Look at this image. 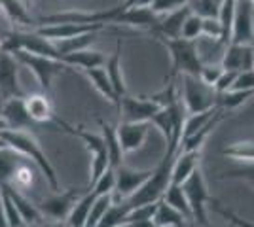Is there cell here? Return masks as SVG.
I'll use <instances>...</instances> for the list:
<instances>
[{"label":"cell","mask_w":254,"mask_h":227,"mask_svg":"<svg viewBox=\"0 0 254 227\" xmlns=\"http://www.w3.org/2000/svg\"><path fill=\"white\" fill-rule=\"evenodd\" d=\"M0 136L6 140L8 148H11L13 151H17L21 157L29 159V161L40 171L46 182L50 184L53 191H61L59 189V178L57 173L53 169L52 161L48 159V155L44 153V150L40 148L38 140L32 136L29 131H13V129H4L0 131Z\"/></svg>","instance_id":"1"},{"label":"cell","mask_w":254,"mask_h":227,"mask_svg":"<svg viewBox=\"0 0 254 227\" xmlns=\"http://www.w3.org/2000/svg\"><path fill=\"white\" fill-rule=\"evenodd\" d=\"M158 40L171 53V61H173V72L171 76L179 74H190L197 76L201 70V59H199V51H197V42L195 40H186V38H163L158 36Z\"/></svg>","instance_id":"2"},{"label":"cell","mask_w":254,"mask_h":227,"mask_svg":"<svg viewBox=\"0 0 254 227\" xmlns=\"http://www.w3.org/2000/svg\"><path fill=\"white\" fill-rule=\"evenodd\" d=\"M66 133L76 136L78 140H82V144H84L87 153H89V157H91V167H89V173L91 174H89V185H87V189H89V187L99 180V176L110 167V159H108V150H106L105 138H103V135H95V133L85 131V129H82V127L76 129L72 125H70V129L66 131Z\"/></svg>","instance_id":"3"},{"label":"cell","mask_w":254,"mask_h":227,"mask_svg":"<svg viewBox=\"0 0 254 227\" xmlns=\"http://www.w3.org/2000/svg\"><path fill=\"white\" fill-rule=\"evenodd\" d=\"M180 100L184 102L186 114H197L216 106V91L201 84L197 76L182 74Z\"/></svg>","instance_id":"4"},{"label":"cell","mask_w":254,"mask_h":227,"mask_svg":"<svg viewBox=\"0 0 254 227\" xmlns=\"http://www.w3.org/2000/svg\"><path fill=\"white\" fill-rule=\"evenodd\" d=\"M15 59L19 61L21 66H27L32 74L36 76L38 84L44 89V93H50L53 86V80L59 74H63L68 66L61 63L59 59H52V57H42V55H34L29 51H17Z\"/></svg>","instance_id":"5"},{"label":"cell","mask_w":254,"mask_h":227,"mask_svg":"<svg viewBox=\"0 0 254 227\" xmlns=\"http://www.w3.org/2000/svg\"><path fill=\"white\" fill-rule=\"evenodd\" d=\"M182 189H184L186 199H188V203H190L193 222L207 227L209 226V220H207V203H209V201H214V199H212V195L209 193L205 176H203L199 167L182 182Z\"/></svg>","instance_id":"6"},{"label":"cell","mask_w":254,"mask_h":227,"mask_svg":"<svg viewBox=\"0 0 254 227\" xmlns=\"http://www.w3.org/2000/svg\"><path fill=\"white\" fill-rule=\"evenodd\" d=\"M78 189L76 187H70L66 191H53V195H48L40 199L36 206L40 210L42 218H48L52 222H66V218L70 214L72 206L78 201Z\"/></svg>","instance_id":"7"},{"label":"cell","mask_w":254,"mask_h":227,"mask_svg":"<svg viewBox=\"0 0 254 227\" xmlns=\"http://www.w3.org/2000/svg\"><path fill=\"white\" fill-rule=\"evenodd\" d=\"M25 100V108H27V114L29 118L32 119L34 125H44V123H57L61 129L66 133L70 129L68 123H64L63 119L55 114V108H53V102L48 93H36V95H25L23 97Z\"/></svg>","instance_id":"8"},{"label":"cell","mask_w":254,"mask_h":227,"mask_svg":"<svg viewBox=\"0 0 254 227\" xmlns=\"http://www.w3.org/2000/svg\"><path fill=\"white\" fill-rule=\"evenodd\" d=\"M19 66L15 55L0 49V100L25 97L19 86Z\"/></svg>","instance_id":"9"},{"label":"cell","mask_w":254,"mask_h":227,"mask_svg":"<svg viewBox=\"0 0 254 227\" xmlns=\"http://www.w3.org/2000/svg\"><path fill=\"white\" fill-rule=\"evenodd\" d=\"M112 25H101V23H95V25H85V23H50V25H40L36 27L34 31L52 40V42H61V40H68V38H74V36H80V34H87V33H101L105 29H110Z\"/></svg>","instance_id":"10"},{"label":"cell","mask_w":254,"mask_h":227,"mask_svg":"<svg viewBox=\"0 0 254 227\" xmlns=\"http://www.w3.org/2000/svg\"><path fill=\"white\" fill-rule=\"evenodd\" d=\"M152 171L154 169H131V167H124L120 165L114 169V174H116V185H114V193L118 199L122 201H127L131 195L135 193L137 189H140L144 182L152 176Z\"/></svg>","instance_id":"11"},{"label":"cell","mask_w":254,"mask_h":227,"mask_svg":"<svg viewBox=\"0 0 254 227\" xmlns=\"http://www.w3.org/2000/svg\"><path fill=\"white\" fill-rule=\"evenodd\" d=\"M161 108L152 97H129L124 95L120 98V116L122 121H150Z\"/></svg>","instance_id":"12"},{"label":"cell","mask_w":254,"mask_h":227,"mask_svg":"<svg viewBox=\"0 0 254 227\" xmlns=\"http://www.w3.org/2000/svg\"><path fill=\"white\" fill-rule=\"evenodd\" d=\"M150 129H152L150 121H120V125L116 127V133L124 153L140 150L142 144L148 138Z\"/></svg>","instance_id":"13"},{"label":"cell","mask_w":254,"mask_h":227,"mask_svg":"<svg viewBox=\"0 0 254 227\" xmlns=\"http://www.w3.org/2000/svg\"><path fill=\"white\" fill-rule=\"evenodd\" d=\"M232 42L233 44L254 42V6L249 0H237L235 19H233V29H232Z\"/></svg>","instance_id":"14"},{"label":"cell","mask_w":254,"mask_h":227,"mask_svg":"<svg viewBox=\"0 0 254 227\" xmlns=\"http://www.w3.org/2000/svg\"><path fill=\"white\" fill-rule=\"evenodd\" d=\"M222 68L226 70H253L254 68V44H228L222 57Z\"/></svg>","instance_id":"15"},{"label":"cell","mask_w":254,"mask_h":227,"mask_svg":"<svg viewBox=\"0 0 254 227\" xmlns=\"http://www.w3.org/2000/svg\"><path fill=\"white\" fill-rule=\"evenodd\" d=\"M2 118L6 121V129L27 131L32 123V119L27 114L23 97H13L2 100Z\"/></svg>","instance_id":"16"},{"label":"cell","mask_w":254,"mask_h":227,"mask_svg":"<svg viewBox=\"0 0 254 227\" xmlns=\"http://www.w3.org/2000/svg\"><path fill=\"white\" fill-rule=\"evenodd\" d=\"M199 161H201V151L179 150L171 167V184L182 185V182L199 167Z\"/></svg>","instance_id":"17"},{"label":"cell","mask_w":254,"mask_h":227,"mask_svg":"<svg viewBox=\"0 0 254 227\" xmlns=\"http://www.w3.org/2000/svg\"><path fill=\"white\" fill-rule=\"evenodd\" d=\"M190 6H182L179 10L163 13V17L159 15L158 23L154 25V34L156 36H163V38H180V31H182V23L186 19V15L190 13Z\"/></svg>","instance_id":"18"},{"label":"cell","mask_w":254,"mask_h":227,"mask_svg":"<svg viewBox=\"0 0 254 227\" xmlns=\"http://www.w3.org/2000/svg\"><path fill=\"white\" fill-rule=\"evenodd\" d=\"M61 63L68 66V68H78V70H89V68H97V66H105L106 57L97 49L91 47H84V49H76L61 57Z\"/></svg>","instance_id":"19"},{"label":"cell","mask_w":254,"mask_h":227,"mask_svg":"<svg viewBox=\"0 0 254 227\" xmlns=\"http://www.w3.org/2000/svg\"><path fill=\"white\" fill-rule=\"evenodd\" d=\"M0 187H4V189L8 191V195L11 197V201L15 203V206H17V210H19V214H21V218H23V222H25V227L29 226V224H38V222H42L44 218H42V214H40L36 203H32L31 199H27L23 191L11 187V185H0Z\"/></svg>","instance_id":"20"},{"label":"cell","mask_w":254,"mask_h":227,"mask_svg":"<svg viewBox=\"0 0 254 227\" xmlns=\"http://www.w3.org/2000/svg\"><path fill=\"white\" fill-rule=\"evenodd\" d=\"M105 70L108 74V80L116 91L118 98H122L124 95H127L126 80H124V70H122V42L116 44V51L106 59Z\"/></svg>","instance_id":"21"},{"label":"cell","mask_w":254,"mask_h":227,"mask_svg":"<svg viewBox=\"0 0 254 227\" xmlns=\"http://www.w3.org/2000/svg\"><path fill=\"white\" fill-rule=\"evenodd\" d=\"M85 78L93 84L97 91L106 98V100H110L114 106L118 108V104H120V98H118L116 91H114V87L110 84V80H108V74H106L105 66H97V68H89V70H84Z\"/></svg>","instance_id":"22"},{"label":"cell","mask_w":254,"mask_h":227,"mask_svg":"<svg viewBox=\"0 0 254 227\" xmlns=\"http://www.w3.org/2000/svg\"><path fill=\"white\" fill-rule=\"evenodd\" d=\"M154 224L158 227H186L190 222L180 214L179 210H175L171 205H167L163 199H159L156 210H154Z\"/></svg>","instance_id":"23"},{"label":"cell","mask_w":254,"mask_h":227,"mask_svg":"<svg viewBox=\"0 0 254 227\" xmlns=\"http://www.w3.org/2000/svg\"><path fill=\"white\" fill-rule=\"evenodd\" d=\"M222 112L224 110H220L214 118H211L205 125H203L201 129H197L193 135H190V136H186V138H182V142H180V150H193V151H201V148L205 146V142H207V138L211 136V133L214 131V127L218 125V121L222 119Z\"/></svg>","instance_id":"24"},{"label":"cell","mask_w":254,"mask_h":227,"mask_svg":"<svg viewBox=\"0 0 254 227\" xmlns=\"http://www.w3.org/2000/svg\"><path fill=\"white\" fill-rule=\"evenodd\" d=\"M95 197L97 195L91 189H87L84 195H80L74 206H72L68 218H66V224L70 227H85V222H87V216H89V210H91Z\"/></svg>","instance_id":"25"},{"label":"cell","mask_w":254,"mask_h":227,"mask_svg":"<svg viewBox=\"0 0 254 227\" xmlns=\"http://www.w3.org/2000/svg\"><path fill=\"white\" fill-rule=\"evenodd\" d=\"M36 171H38V169H36V167L32 169L29 159H21V161L17 163V167L13 169V174H11L10 182L2 185H11V187H15V189H19V191L25 193V191L31 189V185L34 184Z\"/></svg>","instance_id":"26"},{"label":"cell","mask_w":254,"mask_h":227,"mask_svg":"<svg viewBox=\"0 0 254 227\" xmlns=\"http://www.w3.org/2000/svg\"><path fill=\"white\" fill-rule=\"evenodd\" d=\"M101 129H103V138H105V144H106V150H108V159H110V167L112 169H116L122 165L124 161V150H122V144L118 140V133L116 129L110 125V123H105V121H101Z\"/></svg>","instance_id":"27"},{"label":"cell","mask_w":254,"mask_h":227,"mask_svg":"<svg viewBox=\"0 0 254 227\" xmlns=\"http://www.w3.org/2000/svg\"><path fill=\"white\" fill-rule=\"evenodd\" d=\"M167 205H171L175 210H179L182 216L186 218L190 224H193V216H191V208H190V203H188V199H186V193H184V189H182V185H177V184H169V187L165 189V193L161 197Z\"/></svg>","instance_id":"28"},{"label":"cell","mask_w":254,"mask_h":227,"mask_svg":"<svg viewBox=\"0 0 254 227\" xmlns=\"http://www.w3.org/2000/svg\"><path fill=\"white\" fill-rule=\"evenodd\" d=\"M0 8L2 13L8 15V19L11 23H17V25H34V19L29 13V8L23 4V0H0Z\"/></svg>","instance_id":"29"},{"label":"cell","mask_w":254,"mask_h":227,"mask_svg":"<svg viewBox=\"0 0 254 227\" xmlns=\"http://www.w3.org/2000/svg\"><path fill=\"white\" fill-rule=\"evenodd\" d=\"M133 212V206L126 203V201H122L120 205H110V208L105 212V216L103 220L97 224V227H118L122 226V224H127V220H129V214Z\"/></svg>","instance_id":"30"},{"label":"cell","mask_w":254,"mask_h":227,"mask_svg":"<svg viewBox=\"0 0 254 227\" xmlns=\"http://www.w3.org/2000/svg\"><path fill=\"white\" fill-rule=\"evenodd\" d=\"M235 8H237V0H222L220 2V11H218V19L222 23V42L224 45L232 42V29L233 19H235Z\"/></svg>","instance_id":"31"},{"label":"cell","mask_w":254,"mask_h":227,"mask_svg":"<svg viewBox=\"0 0 254 227\" xmlns=\"http://www.w3.org/2000/svg\"><path fill=\"white\" fill-rule=\"evenodd\" d=\"M253 97H254V91L228 89V91H224V93H216V106L220 110H235Z\"/></svg>","instance_id":"32"},{"label":"cell","mask_w":254,"mask_h":227,"mask_svg":"<svg viewBox=\"0 0 254 227\" xmlns=\"http://www.w3.org/2000/svg\"><path fill=\"white\" fill-rule=\"evenodd\" d=\"M224 157L233 159L237 163H254V140L235 142L232 146H226L220 150Z\"/></svg>","instance_id":"33"},{"label":"cell","mask_w":254,"mask_h":227,"mask_svg":"<svg viewBox=\"0 0 254 227\" xmlns=\"http://www.w3.org/2000/svg\"><path fill=\"white\" fill-rule=\"evenodd\" d=\"M114 203V195L106 193V195H97L93 205H91V210H89V216H87V222H85V227H97V224L103 220L105 212L110 208V205Z\"/></svg>","instance_id":"34"},{"label":"cell","mask_w":254,"mask_h":227,"mask_svg":"<svg viewBox=\"0 0 254 227\" xmlns=\"http://www.w3.org/2000/svg\"><path fill=\"white\" fill-rule=\"evenodd\" d=\"M99 33H87V34H80V36H74V38H68V40H61V42H55L57 49L61 57L70 51H76V49H84V47H89L93 40L97 38Z\"/></svg>","instance_id":"35"},{"label":"cell","mask_w":254,"mask_h":227,"mask_svg":"<svg viewBox=\"0 0 254 227\" xmlns=\"http://www.w3.org/2000/svg\"><path fill=\"white\" fill-rule=\"evenodd\" d=\"M201 27H203V17L190 11L186 15V19L182 23V31H180V38H186V40H195L201 36Z\"/></svg>","instance_id":"36"},{"label":"cell","mask_w":254,"mask_h":227,"mask_svg":"<svg viewBox=\"0 0 254 227\" xmlns=\"http://www.w3.org/2000/svg\"><path fill=\"white\" fill-rule=\"evenodd\" d=\"M0 199H2V205H4V212H6V220H8V226L10 227H25L21 214L17 210L15 203L11 201V197L8 195V191L4 187H0Z\"/></svg>","instance_id":"37"},{"label":"cell","mask_w":254,"mask_h":227,"mask_svg":"<svg viewBox=\"0 0 254 227\" xmlns=\"http://www.w3.org/2000/svg\"><path fill=\"white\" fill-rule=\"evenodd\" d=\"M220 2L222 0H190L188 6L193 13L201 15V17H218Z\"/></svg>","instance_id":"38"},{"label":"cell","mask_w":254,"mask_h":227,"mask_svg":"<svg viewBox=\"0 0 254 227\" xmlns=\"http://www.w3.org/2000/svg\"><path fill=\"white\" fill-rule=\"evenodd\" d=\"M114 185H116V174H114L112 167H108L89 189L95 195H106V193H114Z\"/></svg>","instance_id":"39"},{"label":"cell","mask_w":254,"mask_h":227,"mask_svg":"<svg viewBox=\"0 0 254 227\" xmlns=\"http://www.w3.org/2000/svg\"><path fill=\"white\" fill-rule=\"evenodd\" d=\"M222 178H233V180H243L247 184H251L254 187V163H243L241 167L226 171L222 174Z\"/></svg>","instance_id":"40"},{"label":"cell","mask_w":254,"mask_h":227,"mask_svg":"<svg viewBox=\"0 0 254 227\" xmlns=\"http://www.w3.org/2000/svg\"><path fill=\"white\" fill-rule=\"evenodd\" d=\"M222 72H224L222 65H203L197 78L201 80V84L214 89V86H216V82H218V78H220Z\"/></svg>","instance_id":"41"},{"label":"cell","mask_w":254,"mask_h":227,"mask_svg":"<svg viewBox=\"0 0 254 227\" xmlns=\"http://www.w3.org/2000/svg\"><path fill=\"white\" fill-rule=\"evenodd\" d=\"M201 36L222 42V23H220V19L218 17H203Z\"/></svg>","instance_id":"42"},{"label":"cell","mask_w":254,"mask_h":227,"mask_svg":"<svg viewBox=\"0 0 254 227\" xmlns=\"http://www.w3.org/2000/svg\"><path fill=\"white\" fill-rule=\"evenodd\" d=\"M190 0H154L150 4V10L154 11L156 15H163V13H169L182 8V6H188Z\"/></svg>","instance_id":"43"},{"label":"cell","mask_w":254,"mask_h":227,"mask_svg":"<svg viewBox=\"0 0 254 227\" xmlns=\"http://www.w3.org/2000/svg\"><path fill=\"white\" fill-rule=\"evenodd\" d=\"M232 89H237V91H254V68L253 70L237 72Z\"/></svg>","instance_id":"44"},{"label":"cell","mask_w":254,"mask_h":227,"mask_svg":"<svg viewBox=\"0 0 254 227\" xmlns=\"http://www.w3.org/2000/svg\"><path fill=\"white\" fill-rule=\"evenodd\" d=\"M214 208H216V212L218 214H222L226 220H230V224H232L233 227H254V222H251V220H245V218H241L239 214H235L233 210H230V208H224V206H220L218 203L214 205Z\"/></svg>","instance_id":"45"},{"label":"cell","mask_w":254,"mask_h":227,"mask_svg":"<svg viewBox=\"0 0 254 227\" xmlns=\"http://www.w3.org/2000/svg\"><path fill=\"white\" fill-rule=\"evenodd\" d=\"M235 76H237L235 70H226V68H224V72L220 74L216 86H214V91H216V93H224V91L232 89L233 82H235Z\"/></svg>","instance_id":"46"},{"label":"cell","mask_w":254,"mask_h":227,"mask_svg":"<svg viewBox=\"0 0 254 227\" xmlns=\"http://www.w3.org/2000/svg\"><path fill=\"white\" fill-rule=\"evenodd\" d=\"M133 227H158L154 224V220L152 218H146V220H138V222H133L131 224Z\"/></svg>","instance_id":"47"},{"label":"cell","mask_w":254,"mask_h":227,"mask_svg":"<svg viewBox=\"0 0 254 227\" xmlns=\"http://www.w3.org/2000/svg\"><path fill=\"white\" fill-rule=\"evenodd\" d=\"M0 227H10V226H8V220H6V212H4L2 199H0Z\"/></svg>","instance_id":"48"},{"label":"cell","mask_w":254,"mask_h":227,"mask_svg":"<svg viewBox=\"0 0 254 227\" xmlns=\"http://www.w3.org/2000/svg\"><path fill=\"white\" fill-rule=\"evenodd\" d=\"M6 129V121H4V118H2V100H0V131Z\"/></svg>","instance_id":"49"},{"label":"cell","mask_w":254,"mask_h":227,"mask_svg":"<svg viewBox=\"0 0 254 227\" xmlns=\"http://www.w3.org/2000/svg\"><path fill=\"white\" fill-rule=\"evenodd\" d=\"M48 227H70V226H68L66 222H52Z\"/></svg>","instance_id":"50"},{"label":"cell","mask_w":254,"mask_h":227,"mask_svg":"<svg viewBox=\"0 0 254 227\" xmlns=\"http://www.w3.org/2000/svg\"><path fill=\"white\" fill-rule=\"evenodd\" d=\"M6 148H8V144H6V140H4L2 136H0V151H2V150H6Z\"/></svg>","instance_id":"51"},{"label":"cell","mask_w":254,"mask_h":227,"mask_svg":"<svg viewBox=\"0 0 254 227\" xmlns=\"http://www.w3.org/2000/svg\"><path fill=\"white\" fill-rule=\"evenodd\" d=\"M23 4H25V6H27V8H29V10H31V6H32V0H23Z\"/></svg>","instance_id":"52"},{"label":"cell","mask_w":254,"mask_h":227,"mask_svg":"<svg viewBox=\"0 0 254 227\" xmlns=\"http://www.w3.org/2000/svg\"><path fill=\"white\" fill-rule=\"evenodd\" d=\"M27 227H44V226H42V222H38V224H29Z\"/></svg>","instance_id":"53"},{"label":"cell","mask_w":254,"mask_h":227,"mask_svg":"<svg viewBox=\"0 0 254 227\" xmlns=\"http://www.w3.org/2000/svg\"><path fill=\"white\" fill-rule=\"evenodd\" d=\"M118 227H133L131 224H122V226H118Z\"/></svg>","instance_id":"54"},{"label":"cell","mask_w":254,"mask_h":227,"mask_svg":"<svg viewBox=\"0 0 254 227\" xmlns=\"http://www.w3.org/2000/svg\"><path fill=\"white\" fill-rule=\"evenodd\" d=\"M249 2H251V4H253V6H254V0H249Z\"/></svg>","instance_id":"55"},{"label":"cell","mask_w":254,"mask_h":227,"mask_svg":"<svg viewBox=\"0 0 254 227\" xmlns=\"http://www.w3.org/2000/svg\"><path fill=\"white\" fill-rule=\"evenodd\" d=\"M0 49H2V44H0Z\"/></svg>","instance_id":"56"},{"label":"cell","mask_w":254,"mask_h":227,"mask_svg":"<svg viewBox=\"0 0 254 227\" xmlns=\"http://www.w3.org/2000/svg\"><path fill=\"white\" fill-rule=\"evenodd\" d=\"M0 13H2V8H0Z\"/></svg>","instance_id":"57"},{"label":"cell","mask_w":254,"mask_h":227,"mask_svg":"<svg viewBox=\"0 0 254 227\" xmlns=\"http://www.w3.org/2000/svg\"><path fill=\"white\" fill-rule=\"evenodd\" d=\"M253 44H254V42H253Z\"/></svg>","instance_id":"58"},{"label":"cell","mask_w":254,"mask_h":227,"mask_svg":"<svg viewBox=\"0 0 254 227\" xmlns=\"http://www.w3.org/2000/svg\"><path fill=\"white\" fill-rule=\"evenodd\" d=\"M232 227H233V226H232Z\"/></svg>","instance_id":"59"}]
</instances>
